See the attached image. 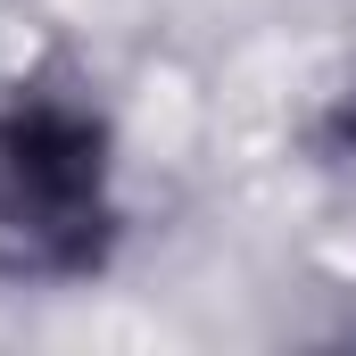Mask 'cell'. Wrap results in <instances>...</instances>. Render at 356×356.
Wrapping results in <instances>:
<instances>
[{
  "label": "cell",
  "mask_w": 356,
  "mask_h": 356,
  "mask_svg": "<svg viewBox=\"0 0 356 356\" xmlns=\"http://www.w3.org/2000/svg\"><path fill=\"white\" fill-rule=\"evenodd\" d=\"M116 241L108 124L75 91L17 83L0 99V273L75 282Z\"/></svg>",
  "instance_id": "1"
}]
</instances>
